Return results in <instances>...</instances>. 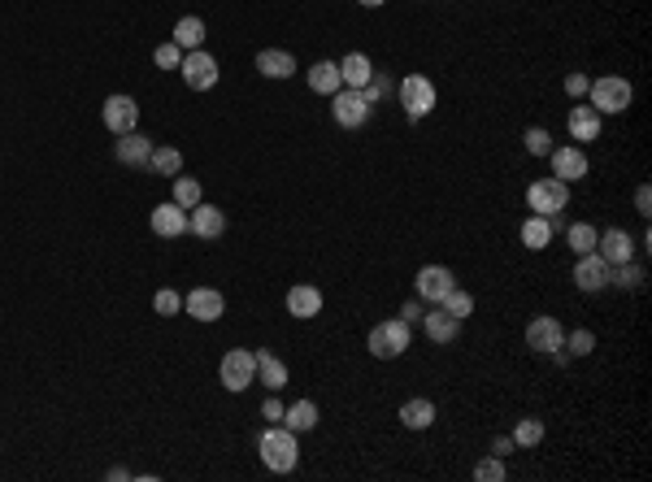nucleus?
Returning <instances> with one entry per match:
<instances>
[{
	"instance_id": "nucleus-22",
	"label": "nucleus",
	"mask_w": 652,
	"mask_h": 482,
	"mask_svg": "<svg viewBox=\"0 0 652 482\" xmlns=\"http://www.w3.org/2000/svg\"><path fill=\"white\" fill-rule=\"evenodd\" d=\"M565 127L574 135V144H591V139H600V113L591 104H574L570 118H565Z\"/></svg>"
},
{
	"instance_id": "nucleus-48",
	"label": "nucleus",
	"mask_w": 652,
	"mask_h": 482,
	"mask_svg": "<svg viewBox=\"0 0 652 482\" xmlns=\"http://www.w3.org/2000/svg\"><path fill=\"white\" fill-rule=\"evenodd\" d=\"M357 4H365V9H379V4H388V0H357Z\"/></svg>"
},
{
	"instance_id": "nucleus-44",
	"label": "nucleus",
	"mask_w": 652,
	"mask_h": 482,
	"mask_svg": "<svg viewBox=\"0 0 652 482\" xmlns=\"http://www.w3.org/2000/svg\"><path fill=\"white\" fill-rule=\"evenodd\" d=\"M261 418L270 421V426H279V421H283V404H279V400H274V395H270V400H265V404H261Z\"/></svg>"
},
{
	"instance_id": "nucleus-5",
	"label": "nucleus",
	"mask_w": 652,
	"mask_h": 482,
	"mask_svg": "<svg viewBox=\"0 0 652 482\" xmlns=\"http://www.w3.org/2000/svg\"><path fill=\"white\" fill-rule=\"evenodd\" d=\"M218 378H222V386L227 391H248V386L257 383V353H248V348H230L227 356H222V365H218Z\"/></svg>"
},
{
	"instance_id": "nucleus-29",
	"label": "nucleus",
	"mask_w": 652,
	"mask_h": 482,
	"mask_svg": "<svg viewBox=\"0 0 652 482\" xmlns=\"http://www.w3.org/2000/svg\"><path fill=\"white\" fill-rule=\"evenodd\" d=\"M174 44H179L183 53H196V48L205 44V22H200L196 13L179 18V22H174Z\"/></svg>"
},
{
	"instance_id": "nucleus-36",
	"label": "nucleus",
	"mask_w": 652,
	"mask_h": 482,
	"mask_svg": "<svg viewBox=\"0 0 652 482\" xmlns=\"http://www.w3.org/2000/svg\"><path fill=\"white\" fill-rule=\"evenodd\" d=\"M439 304H444V309H448L453 318H461V321L474 313V295H470V291H461V287H453L448 295H444V300H439Z\"/></svg>"
},
{
	"instance_id": "nucleus-34",
	"label": "nucleus",
	"mask_w": 652,
	"mask_h": 482,
	"mask_svg": "<svg viewBox=\"0 0 652 482\" xmlns=\"http://www.w3.org/2000/svg\"><path fill=\"white\" fill-rule=\"evenodd\" d=\"M514 444H518V448H535V444H544V421H539V418H522L518 430H514Z\"/></svg>"
},
{
	"instance_id": "nucleus-39",
	"label": "nucleus",
	"mask_w": 652,
	"mask_h": 482,
	"mask_svg": "<svg viewBox=\"0 0 652 482\" xmlns=\"http://www.w3.org/2000/svg\"><path fill=\"white\" fill-rule=\"evenodd\" d=\"M153 309L162 313V318H174V313H183V295L174 287H162L157 295H153Z\"/></svg>"
},
{
	"instance_id": "nucleus-30",
	"label": "nucleus",
	"mask_w": 652,
	"mask_h": 482,
	"mask_svg": "<svg viewBox=\"0 0 652 482\" xmlns=\"http://www.w3.org/2000/svg\"><path fill=\"white\" fill-rule=\"evenodd\" d=\"M148 170H153V174H162V179H174V174L183 170V153H179V148H170V144H153Z\"/></svg>"
},
{
	"instance_id": "nucleus-47",
	"label": "nucleus",
	"mask_w": 652,
	"mask_h": 482,
	"mask_svg": "<svg viewBox=\"0 0 652 482\" xmlns=\"http://www.w3.org/2000/svg\"><path fill=\"white\" fill-rule=\"evenodd\" d=\"M127 478H130V474L122 470V465H113V470H109V482H127Z\"/></svg>"
},
{
	"instance_id": "nucleus-25",
	"label": "nucleus",
	"mask_w": 652,
	"mask_h": 482,
	"mask_svg": "<svg viewBox=\"0 0 652 482\" xmlns=\"http://www.w3.org/2000/svg\"><path fill=\"white\" fill-rule=\"evenodd\" d=\"M400 426H409V430H430L435 426V404L430 400H405L400 404Z\"/></svg>"
},
{
	"instance_id": "nucleus-20",
	"label": "nucleus",
	"mask_w": 652,
	"mask_h": 482,
	"mask_svg": "<svg viewBox=\"0 0 652 482\" xmlns=\"http://www.w3.org/2000/svg\"><path fill=\"white\" fill-rule=\"evenodd\" d=\"M422 330L430 344H453L456 335H461V318H453L444 304L435 309V313H422Z\"/></svg>"
},
{
	"instance_id": "nucleus-12",
	"label": "nucleus",
	"mask_w": 652,
	"mask_h": 482,
	"mask_svg": "<svg viewBox=\"0 0 652 482\" xmlns=\"http://www.w3.org/2000/svg\"><path fill=\"white\" fill-rule=\"evenodd\" d=\"M548 161H553V179H561V183H579V179L587 174L583 144H565V148H553V153H548Z\"/></svg>"
},
{
	"instance_id": "nucleus-15",
	"label": "nucleus",
	"mask_w": 652,
	"mask_h": 482,
	"mask_svg": "<svg viewBox=\"0 0 652 482\" xmlns=\"http://www.w3.org/2000/svg\"><path fill=\"white\" fill-rule=\"evenodd\" d=\"M148 226H153V235H162V239H179V235H188V209L174 204V200H165V204L153 209Z\"/></svg>"
},
{
	"instance_id": "nucleus-43",
	"label": "nucleus",
	"mask_w": 652,
	"mask_h": 482,
	"mask_svg": "<svg viewBox=\"0 0 652 482\" xmlns=\"http://www.w3.org/2000/svg\"><path fill=\"white\" fill-rule=\"evenodd\" d=\"M518 452V444H514V435H500V439H491V456H500V461H509Z\"/></svg>"
},
{
	"instance_id": "nucleus-41",
	"label": "nucleus",
	"mask_w": 652,
	"mask_h": 482,
	"mask_svg": "<svg viewBox=\"0 0 652 482\" xmlns=\"http://www.w3.org/2000/svg\"><path fill=\"white\" fill-rule=\"evenodd\" d=\"M591 348H596V335L591 330H574V335H565V353L570 356H591Z\"/></svg>"
},
{
	"instance_id": "nucleus-23",
	"label": "nucleus",
	"mask_w": 652,
	"mask_h": 482,
	"mask_svg": "<svg viewBox=\"0 0 652 482\" xmlns=\"http://www.w3.org/2000/svg\"><path fill=\"white\" fill-rule=\"evenodd\" d=\"M344 87V79H339V62H313L309 70V92H318V96H335Z\"/></svg>"
},
{
	"instance_id": "nucleus-1",
	"label": "nucleus",
	"mask_w": 652,
	"mask_h": 482,
	"mask_svg": "<svg viewBox=\"0 0 652 482\" xmlns=\"http://www.w3.org/2000/svg\"><path fill=\"white\" fill-rule=\"evenodd\" d=\"M257 452H261V465H265L270 474H292L296 461H300V444H296V435L283 426V421L270 426V430L261 435Z\"/></svg>"
},
{
	"instance_id": "nucleus-35",
	"label": "nucleus",
	"mask_w": 652,
	"mask_h": 482,
	"mask_svg": "<svg viewBox=\"0 0 652 482\" xmlns=\"http://www.w3.org/2000/svg\"><path fill=\"white\" fill-rule=\"evenodd\" d=\"M522 144H526V153H531V157H548V153H553V135H548L544 127H526Z\"/></svg>"
},
{
	"instance_id": "nucleus-17",
	"label": "nucleus",
	"mask_w": 652,
	"mask_h": 482,
	"mask_svg": "<svg viewBox=\"0 0 652 482\" xmlns=\"http://www.w3.org/2000/svg\"><path fill=\"white\" fill-rule=\"evenodd\" d=\"M609 261H600L596 253H587V257H579V265H574V283H579V291H605L609 287Z\"/></svg>"
},
{
	"instance_id": "nucleus-27",
	"label": "nucleus",
	"mask_w": 652,
	"mask_h": 482,
	"mask_svg": "<svg viewBox=\"0 0 652 482\" xmlns=\"http://www.w3.org/2000/svg\"><path fill=\"white\" fill-rule=\"evenodd\" d=\"M522 244H526L531 253H544V248L553 244V222L539 218V213H531V218L522 222Z\"/></svg>"
},
{
	"instance_id": "nucleus-37",
	"label": "nucleus",
	"mask_w": 652,
	"mask_h": 482,
	"mask_svg": "<svg viewBox=\"0 0 652 482\" xmlns=\"http://www.w3.org/2000/svg\"><path fill=\"white\" fill-rule=\"evenodd\" d=\"M474 478L479 482H505L509 478V470H505V461H500V456H483V461H479V465H474Z\"/></svg>"
},
{
	"instance_id": "nucleus-19",
	"label": "nucleus",
	"mask_w": 652,
	"mask_h": 482,
	"mask_svg": "<svg viewBox=\"0 0 652 482\" xmlns=\"http://www.w3.org/2000/svg\"><path fill=\"white\" fill-rule=\"evenodd\" d=\"M257 74L261 79H292L296 74V57L288 53V48H261L257 53Z\"/></svg>"
},
{
	"instance_id": "nucleus-4",
	"label": "nucleus",
	"mask_w": 652,
	"mask_h": 482,
	"mask_svg": "<svg viewBox=\"0 0 652 482\" xmlns=\"http://www.w3.org/2000/svg\"><path fill=\"white\" fill-rule=\"evenodd\" d=\"M396 96L405 104V118L409 122H422V118H430V109H435V83L426 74H409V79L396 83Z\"/></svg>"
},
{
	"instance_id": "nucleus-31",
	"label": "nucleus",
	"mask_w": 652,
	"mask_h": 482,
	"mask_svg": "<svg viewBox=\"0 0 652 482\" xmlns=\"http://www.w3.org/2000/svg\"><path fill=\"white\" fill-rule=\"evenodd\" d=\"M596 239H600V230H596L591 222H570V226H565V244H570L579 257L596 253Z\"/></svg>"
},
{
	"instance_id": "nucleus-32",
	"label": "nucleus",
	"mask_w": 652,
	"mask_h": 482,
	"mask_svg": "<svg viewBox=\"0 0 652 482\" xmlns=\"http://www.w3.org/2000/svg\"><path fill=\"white\" fill-rule=\"evenodd\" d=\"M644 265H635V261H622V265H614L609 270V287H622V291H639L644 287Z\"/></svg>"
},
{
	"instance_id": "nucleus-13",
	"label": "nucleus",
	"mask_w": 652,
	"mask_h": 482,
	"mask_svg": "<svg viewBox=\"0 0 652 482\" xmlns=\"http://www.w3.org/2000/svg\"><path fill=\"white\" fill-rule=\"evenodd\" d=\"M188 230H192L196 239H218L222 230H227V213L218 209V204H196V209H188Z\"/></svg>"
},
{
	"instance_id": "nucleus-42",
	"label": "nucleus",
	"mask_w": 652,
	"mask_h": 482,
	"mask_svg": "<svg viewBox=\"0 0 652 482\" xmlns=\"http://www.w3.org/2000/svg\"><path fill=\"white\" fill-rule=\"evenodd\" d=\"M587 87H591V79L587 74H565V96H587Z\"/></svg>"
},
{
	"instance_id": "nucleus-24",
	"label": "nucleus",
	"mask_w": 652,
	"mask_h": 482,
	"mask_svg": "<svg viewBox=\"0 0 652 482\" xmlns=\"http://www.w3.org/2000/svg\"><path fill=\"white\" fill-rule=\"evenodd\" d=\"M370 74H374V62L365 57V53H348L344 62H339V79H344V87H365L370 83Z\"/></svg>"
},
{
	"instance_id": "nucleus-33",
	"label": "nucleus",
	"mask_w": 652,
	"mask_h": 482,
	"mask_svg": "<svg viewBox=\"0 0 652 482\" xmlns=\"http://www.w3.org/2000/svg\"><path fill=\"white\" fill-rule=\"evenodd\" d=\"M200 200H205L200 183H196V179H188V174H174V204H183V209H196Z\"/></svg>"
},
{
	"instance_id": "nucleus-18",
	"label": "nucleus",
	"mask_w": 652,
	"mask_h": 482,
	"mask_svg": "<svg viewBox=\"0 0 652 482\" xmlns=\"http://www.w3.org/2000/svg\"><path fill=\"white\" fill-rule=\"evenodd\" d=\"M596 257L609 261V265H622V261L635 257V239H631L626 230H600V239H596Z\"/></svg>"
},
{
	"instance_id": "nucleus-9",
	"label": "nucleus",
	"mask_w": 652,
	"mask_h": 482,
	"mask_svg": "<svg viewBox=\"0 0 652 482\" xmlns=\"http://www.w3.org/2000/svg\"><path fill=\"white\" fill-rule=\"evenodd\" d=\"M100 118H104V130H113V135H127V130L139 127V104H135L127 92H113V96H104V109H100Z\"/></svg>"
},
{
	"instance_id": "nucleus-11",
	"label": "nucleus",
	"mask_w": 652,
	"mask_h": 482,
	"mask_svg": "<svg viewBox=\"0 0 652 482\" xmlns=\"http://www.w3.org/2000/svg\"><path fill=\"white\" fill-rule=\"evenodd\" d=\"M414 283H418V300H426V304H439V300L456 287V278H453L448 265H422Z\"/></svg>"
},
{
	"instance_id": "nucleus-28",
	"label": "nucleus",
	"mask_w": 652,
	"mask_h": 482,
	"mask_svg": "<svg viewBox=\"0 0 652 482\" xmlns=\"http://www.w3.org/2000/svg\"><path fill=\"white\" fill-rule=\"evenodd\" d=\"M283 426H288L292 435L313 430V426H318V404H313V400H296L292 409H283Z\"/></svg>"
},
{
	"instance_id": "nucleus-21",
	"label": "nucleus",
	"mask_w": 652,
	"mask_h": 482,
	"mask_svg": "<svg viewBox=\"0 0 652 482\" xmlns=\"http://www.w3.org/2000/svg\"><path fill=\"white\" fill-rule=\"evenodd\" d=\"M288 313L300 321L318 318V313H322V291L309 287V283H296V287L288 291Z\"/></svg>"
},
{
	"instance_id": "nucleus-16",
	"label": "nucleus",
	"mask_w": 652,
	"mask_h": 482,
	"mask_svg": "<svg viewBox=\"0 0 652 482\" xmlns=\"http://www.w3.org/2000/svg\"><path fill=\"white\" fill-rule=\"evenodd\" d=\"M113 157H118V165L139 170V165H148V157H153V139H148V135H139V130H127V135H118Z\"/></svg>"
},
{
	"instance_id": "nucleus-2",
	"label": "nucleus",
	"mask_w": 652,
	"mask_h": 482,
	"mask_svg": "<svg viewBox=\"0 0 652 482\" xmlns=\"http://www.w3.org/2000/svg\"><path fill=\"white\" fill-rule=\"evenodd\" d=\"M587 96H591V109L605 118V113H626L631 100H635V87H631L622 74H600V79L587 87Z\"/></svg>"
},
{
	"instance_id": "nucleus-3",
	"label": "nucleus",
	"mask_w": 652,
	"mask_h": 482,
	"mask_svg": "<svg viewBox=\"0 0 652 482\" xmlns=\"http://www.w3.org/2000/svg\"><path fill=\"white\" fill-rule=\"evenodd\" d=\"M409 339H414L409 321H405V318H391V321H379V326L370 330L365 348H370V356H379V361H396V356L409 348Z\"/></svg>"
},
{
	"instance_id": "nucleus-38",
	"label": "nucleus",
	"mask_w": 652,
	"mask_h": 482,
	"mask_svg": "<svg viewBox=\"0 0 652 482\" xmlns=\"http://www.w3.org/2000/svg\"><path fill=\"white\" fill-rule=\"evenodd\" d=\"M361 92H365V100H370V104H379V100H388L391 92H396V83H391L383 70H374V74H370V83H365Z\"/></svg>"
},
{
	"instance_id": "nucleus-7",
	"label": "nucleus",
	"mask_w": 652,
	"mask_h": 482,
	"mask_svg": "<svg viewBox=\"0 0 652 482\" xmlns=\"http://www.w3.org/2000/svg\"><path fill=\"white\" fill-rule=\"evenodd\" d=\"M370 113H374V104H370L365 92H357V87H339V92L330 96V118H335L344 130L365 127V122H370Z\"/></svg>"
},
{
	"instance_id": "nucleus-45",
	"label": "nucleus",
	"mask_w": 652,
	"mask_h": 482,
	"mask_svg": "<svg viewBox=\"0 0 652 482\" xmlns=\"http://www.w3.org/2000/svg\"><path fill=\"white\" fill-rule=\"evenodd\" d=\"M635 209H639L644 218L652 213V187H648V183H639V187H635Z\"/></svg>"
},
{
	"instance_id": "nucleus-26",
	"label": "nucleus",
	"mask_w": 652,
	"mask_h": 482,
	"mask_svg": "<svg viewBox=\"0 0 652 482\" xmlns=\"http://www.w3.org/2000/svg\"><path fill=\"white\" fill-rule=\"evenodd\" d=\"M257 383H265L270 391H283L288 386V365L274 353H265V348L257 353Z\"/></svg>"
},
{
	"instance_id": "nucleus-8",
	"label": "nucleus",
	"mask_w": 652,
	"mask_h": 482,
	"mask_svg": "<svg viewBox=\"0 0 652 482\" xmlns=\"http://www.w3.org/2000/svg\"><path fill=\"white\" fill-rule=\"evenodd\" d=\"M179 74H183V83L192 87V92H209L213 83H218V62H213V53H205V48H196V53H183V65H179Z\"/></svg>"
},
{
	"instance_id": "nucleus-40",
	"label": "nucleus",
	"mask_w": 652,
	"mask_h": 482,
	"mask_svg": "<svg viewBox=\"0 0 652 482\" xmlns=\"http://www.w3.org/2000/svg\"><path fill=\"white\" fill-rule=\"evenodd\" d=\"M153 62H157V70H179V65H183V48H179L174 39H170V44H157Z\"/></svg>"
},
{
	"instance_id": "nucleus-46",
	"label": "nucleus",
	"mask_w": 652,
	"mask_h": 482,
	"mask_svg": "<svg viewBox=\"0 0 652 482\" xmlns=\"http://www.w3.org/2000/svg\"><path fill=\"white\" fill-rule=\"evenodd\" d=\"M422 313H426V309H422V304H418V300H409V304L400 309V318L409 321V326H414V321H422Z\"/></svg>"
},
{
	"instance_id": "nucleus-10",
	"label": "nucleus",
	"mask_w": 652,
	"mask_h": 482,
	"mask_svg": "<svg viewBox=\"0 0 652 482\" xmlns=\"http://www.w3.org/2000/svg\"><path fill=\"white\" fill-rule=\"evenodd\" d=\"M561 344H565V326L556 318H531L526 321V348H531V353L553 356Z\"/></svg>"
},
{
	"instance_id": "nucleus-14",
	"label": "nucleus",
	"mask_w": 652,
	"mask_h": 482,
	"mask_svg": "<svg viewBox=\"0 0 652 482\" xmlns=\"http://www.w3.org/2000/svg\"><path fill=\"white\" fill-rule=\"evenodd\" d=\"M183 313H192L196 321H218L227 313V300H222V291L196 287L192 295H183Z\"/></svg>"
},
{
	"instance_id": "nucleus-6",
	"label": "nucleus",
	"mask_w": 652,
	"mask_h": 482,
	"mask_svg": "<svg viewBox=\"0 0 652 482\" xmlns=\"http://www.w3.org/2000/svg\"><path fill=\"white\" fill-rule=\"evenodd\" d=\"M565 204H570V183H561V179H535L526 187V209L539 218H553Z\"/></svg>"
}]
</instances>
